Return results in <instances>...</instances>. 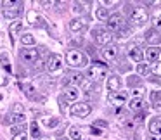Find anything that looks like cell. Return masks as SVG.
<instances>
[{
  "label": "cell",
  "instance_id": "6da1fadb",
  "mask_svg": "<svg viewBox=\"0 0 161 140\" xmlns=\"http://www.w3.org/2000/svg\"><path fill=\"white\" fill-rule=\"evenodd\" d=\"M66 62L69 64L71 67H83L87 66V57H85L83 52L76 49H71L66 52Z\"/></svg>",
  "mask_w": 161,
  "mask_h": 140
},
{
  "label": "cell",
  "instance_id": "7a4b0ae2",
  "mask_svg": "<svg viewBox=\"0 0 161 140\" xmlns=\"http://www.w3.org/2000/svg\"><path fill=\"white\" fill-rule=\"evenodd\" d=\"M106 71H108V66H104V64H92V66L87 69V76L90 78L92 81L99 83V81L104 80Z\"/></svg>",
  "mask_w": 161,
  "mask_h": 140
},
{
  "label": "cell",
  "instance_id": "3957f363",
  "mask_svg": "<svg viewBox=\"0 0 161 140\" xmlns=\"http://www.w3.org/2000/svg\"><path fill=\"white\" fill-rule=\"evenodd\" d=\"M130 21L133 26H144L147 23V11L144 7H133L130 11Z\"/></svg>",
  "mask_w": 161,
  "mask_h": 140
},
{
  "label": "cell",
  "instance_id": "277c9868",
  "mask_svg": "<svg viewBox=\"0 0 161 140\" xmlns=\"http://www.w3.org/2000/svg\"><path fill=\"white\" fill-rule=\"evenodd\" d=\"M94 40L99 43V45L106 47V45H111L113 35H111V31L106 30V28H95L94 30Z\"/></svg>",
  "mask_w": 161,
  "mask_h": 140
},
{
  "label": "cell",
  "instance_id": "5b68a950",
  "mask_svg": "<svg viewBox=\"0 0 161 140\" xmlns=\"http://www.w3.org/2000/svg\"><path fill=\"white\" fill-rule=\"evenodd\" d=\"M92 112V105L88 102H78V104H73L71 107V114L78 116V118H87Z\"/></svg>",
  "mask_w": 161,
  "mask_h": 140
},
{
  "label": "cell",
  "instance_id": "8992f818",
  "mask_svg": "<svg viewBox=\"0 0 161 140\" xmlns=\"http://www.w3.org/2000/svg\"><path fill=\"white\" fill-rule=\"evenodd\" d=\"M45 67H47V71H50V73L59 71L61 67H63V57H61L59 54H50L49 59H47V62H45Z\"/></svg>",
  "mask_w": 161,
  "mask_h": 140
},
{
  "label": "cell",
  "instance_id": "52a82bcc",
  "mask_svg": "<svg viewBox=\"0 0 161 140\" xmlns=\"http://www.w3.org/2000/svg\"><path fill=\"white\" fill-rule=\"evenodd\" d=\"M126 99H128V94H126V92H109V95H108L109 104L116 105V107H121L126 102Z\"/></svg>",
  "mask_w": 161,
  "mask_h": 140
},
{
  "label": "cell",
  "instance_id": "ba28073f",
  "mask_svg": "<svg viewBox=\"0 0 161 140\" xmlns=\"http://www.w3.org/2000/svg\"><path fill=\"white\" fill-rule=\"evenodd\" d=\"M108 28L114 30V31H119V30L125 28V19H123L121 14H113L108 18Z\"/></svg>",
  "mask_w": 161,
  "mask_h": 140
},
{
  "label": "cell",
  "instance_id": "9c48e42d",
  "mask_svg": "<svg viewBox=\"0 0 161 140\" xmlns=\"http://www.w3.org/2000/svg\"><path fill=\"white\" fill-rule=\"evenodd\" d=\"M19 57H21L23 62H28V64H33L38 61V49H23L19 52Z\"/></svg>",
  "mask_w": 161,
  "mask_h": 140
},
{
  "label": "cell",
  "instance_id": "30bf717a",
  "mask_svg": "<svg viewBox=\"0 0 161 140\" xmlns=\"http://www.w3.org/2000/svg\"><path fill=\"white\" fill-rule=\"evenodd\" d=\"M144 38H146V42L151 43V45H158V43H161V31L151 28V30H147V33H146Z\"/></svg>",
  "mask_w": 161,
  "mask_h": 140
},
{
  "label": "cell",
  "instance_id": "8fae6325",
  "mask_svg": "<svg viewBox=\"0 0 161 140\" xmlns=\"http://www.w3.org/2000/svg\"><path fill=\"white\" fill-rule=\"evenodd\" d=\"M101 54L106 61H114L116 56H118V47L116 45H106L104 49L101 50Z\"/></svg>",
  "mask_w": 161,
  "mask_h": 140
},
{
  "label": "cell",
  "instance_id": "7c38bea8",
  "mask_svg": "<svg viewBox=\"0 0 161 140\" xmlns=\"http://www.w3.org/2000/svg\"><path fill=\"white\" fill-rule=\"evenodd\" d=\"M128 57L132 61H135V62H140L142 64V61H144V52L139 49L137 45H130L128 47Z\"/></svg>",
  "mask_w": 161,
  "mask_h": 140
},
{
  "label": "cell",
  "instance_id": "4fadbf2b",
  "mask_svg": "<svg viewBox=\"0 0 161 140\" xmlns=\"http://www.w3.org/2000/svg\"><path fill=\"white\" fill-rule=\"evenodd\" d=\"M21 2H18V4L14 5V7H7L4 9V18L5 19H16L19 16V12H21Z\"/></svg>",
  "mask_w": 161,
  "mask_h": 140
},
{
  "label": "cell",
  "instance_id": "5bb4252c",
  "mask_svg": "<svg viewBox=\"0 0 161 140\" xmlns=\"http://www.w3.org/2000/svg\"><path fill=\"white\" fill-rule=\"evenodd\" d=\"M81 81H83V74L81 73H68L66 83L69 85V87H76L78 88V85H81Z\"/></svg>",
  "mask_w": 161,
  "mask_h": 140
},
{
  "label": "cell",
  "instance_id": "9a60e30c",
  "mask_svg": "<svg viewBox=\"0 0 161 140\" xmlns=\"http://www.w3.org/2000/svg\"><path fill=\"white\" fill-rule=\"evenodd\" d=\"M85 28H87V21H85V19L76 18V19H71L69 21V30L71 31H83Z\"/></svg>",
  "mask_w": 161,
  "mask_h": 140
},
{
  "label": "cell",
  "instance_id": "2e32d148",
  "mask_svg": "<svg viewBox=\"0 0 161 140\" xmlns=\"http://www.w3.org/2000/svg\"><path fill=\"white\" fill-rule=\"evenodd\" d=\"M26 18H28V23L31 26H45V23H43V19L40 18L38 14H36L35 11H30L28 14H26Z\"/></svg>",
  "mask_w": 161,
  "mask_h": 140
},
{
  "label": "cell",
  "instance_id": "e0dca14e",
  "mask_svg": "<svg viewBox=\"0 0 161 140\" xmlns=\"http://www.w3.org/2000/svg\"><path fill=\"white\" fill-rule=\"evenodd\" d=\"M119 88H121L119 76H109L108 78V90L109 92H119Z\"/></svg>",
  "mask_w": 161,
  "mask_h": 140
},
{
  "label": "cell",
  "instance_id": "ac0fdd59",
  "mask_svg": "<svg viewBox=\"0 0 161 140\" xmlns=\"http://www.w3.org/2000/svg\"><path fill=\"white\" fill-rule=\"evenodd\" d=\"M158 57H159V49L156 47H149L144 54V59H147L149 62H158Z\"/></svg>",
  "mask_w": 161,
  "mask_h": 140
},
{
  "label": "cell",
  "instance_id": "d6986e66",
  "mask_svg": "<svg viewBox=\"0 0 161 140\" xmlns=\"http://www.w3.org/2000/svg\"><path fill=\"white\" fill-rule=\"evenodd\" d=\"M78 95H80V92H78V88L76 87H66L64 88V99L66 100H76L78 99Z\"/></svg>",
  "mask_w": 161,
  "mask_h": 140
},
{
  "label": "cell",
  "instance_id": "ffe728a7",
  "mask_svg": "<svg viewBox=\"0 0 161 140\" xmlns=\"http://www.w3.org/2000/svg\"><path fill=\"white\" fill-rule=\"evenodd\" d=\"M128 107H130V111H133V112H137V111H142V109L146 107V102H144L142 99H135V97H133L132 100H130Z\"/></svg>",
  "mask_w": 161,
  "mask_h": 140
},
{
  "label": "cell",
  "instance_id": "44dd1931",
  "mask_svg": "<svg viewBox=\"0 0 161 140\" xmlns=\"http://www.w3.org/2000/svg\"><path fill=\"white\" fill-rule=\"evenodd\" d=\"M149 132H151V135L161 137V119H153L149 123Z\"/></svg>",
  "mask_w": 161,
  "mask_h": 140
},
{
  "label": "cell",
  "instance_id": "7402d4cb",
  "mask_svg": "<svg viewBox=\"0 0 161 140\" xmlns=\"http://www.w3.org/2000/svg\"><path fill=\"white\" fill-rule=\"evenodd\" d=\"M25 119H26V116L25 114H11L9 116V119H7V123H12V125H23L25 123Z\"/></svg>",
  "mask_w": 161,
  "mask_h": 140
},
{
  "label": "cell",
  "instance_id": "603a6c76",
  "mask_svg": "<svg viewBox=\"0 0 161 140\" xmlns=\"http://www.w3.org/2000/svg\"><path fill=\"white\" fill-rule=\"evenodd\" d=\"M21 43L23 45H33L35 43V36L31 33H23L21 35Z\"/></svg>",
  "mask_w": 161,
  "mask_h": 140
},
{
  "label": "cell",
  "instance_id": "cb8c5ba5",
  "mask_svg": "<svg viewBox=\"0 0 161 140\" xmlns=\"http://www.w3.org/2000/svg\"><path fill=\"white\" fill-rule=\"evenodd\" d=\"M0 64H2V67H4L5 71H9V73H11V62H9L7 54H2V56H0Z\"/></svg>",
  "mask_w": 161,
  "mask_h": 140
},
{
  "label": "cell",
  "instance_id": "d4e9b609",
  "mask_svg": "<svg viewBox=\"0 0 161 140\" xmlns=\"http://www.w3.org/2000/svg\"><path fill=\"white\" fill-rule=\"evenodd\" d=\"M95 16H97L101 21H108V18H109V14H108V11H106V7H99L97 11H95Z\"/></svg>",
  "mask_w": 161,
  "mask_h": 140
},
{
  "label": "cell",
  "instance_id": "484cf974",
  "mask_svg": "<svg viewBox=\"0 0 161 140\" xmlns=\"http://www.w3.org/2000/svg\"><path fill=\"white\" fill-rule=\"evenodd\" d=\"M23 28V23L21 21H16V23H12L11 26H9V33H11V36H14L16 33L19 31V30Z\"/></svg>",
  "mask_w": 161,
  "mask_h": 140
},
{
  "label": "cell",
  "instance_id": "4316f807",
  "mask_svg": "<svg viewBox=\"0 0 161 140\" xmlns=\"http://www.w3.org/2000/svg\"><path fill=\"white\" fill-rule=\"evenodd\" d=\"M137 73H139L140 76H147V74L151 73V69H149L147 64H139V66H137Z\"/></svg>",
  "mask_w": 161,
  "mask_h": 140
},
{
  "label": "cell",
  "instance_id": "83f0119b",
  "mask_svg": "<svg viewBox=\"0 0 161 140\" xmlns=\"http://www.w3.org/2000/svg\"><path fill=\"white\" fill-rule=\"evenodd\" d=\"M30 132H31V137H33V138H40V128H38V125H36L35 121L30 125Z\"/></svg>",
  "mask_w": 161,
  "mask_h": 140
},
{
  "label": "cell",
  "instance_id": "f1b7e54d",
  "mask_svg": "<svg viewBox=\"0 0 161 140\" xmlns=\"http://www.w3.org/2000/svg\"><path fill=\"white\" fill-rule=\"evenodd\" d=\"M69 138H73V140H81V132L76 128V126H73V128L69 130Z\"/></svg>",
  "mask_w": 161,
  "mask_h": 140
},
{
  "label": "cell",
  "instance_id": "f546056e",
  "mask_svg": "<svg viewBox=\"0 0 161 140\" xmlns=\"http://www.w3.org/2000/svg\"><path fill=\"white\" fill-rule=\"evenodd\" d=\"M57 123H59V118H43V125L45 126H56Z\"/></svg>",
  "mask_w": 161,
  "mask_h": 140
},
{
  "label": "cell",
  "instance_id": "4dcf8cb0",
  "mask_svg": "<svg viewBox=\"0 0 161 140\" xmlns=\"http://www.w3.org/2000/svg\"><path fill=\"white\" fill-rule=\"evenodd\" d=\"M153 28L154 30H159L161 28V14H156L153 18Z\"/></svg>",
  "mask_w": 161,
  "mask_h": 140
},
{
  "label": "cell",
  "instance_id": "1f68e13d",
  "mask_svg": "<svg viewBox=\"0 0 161 140\" xmlns=\"http://www.w3.org/2000/svg\"><path fill=\"white\" fill-rule=\"evenodd\" d=\"M149 69H151V73H154V74H158V76H161V62H154L153 67H149Z\"/></svg>",
  "mask_w": 161,
  "mask_h": 140
},
{
  "label": "cell",
  "instance_id": "d6a6232c",
  "mask_svg": "<svg viewBox=\"0 0 161 140\" xmlns=\"http://www.w3.org/2000/svg\"><path fill=\"white\" fill-rule=\"evenodd\" d=\"M11 132H12V135H18V133H23L25 132V125H14L11 128Z\"/></svg>",
  "mask_w": 161,
  "mask_h": 140
},
{
  "label": "cell",
  "instance_id": "836d02e7",
  "mask_svg": "<svg viewBox=\"0 0 161 140\" xmlns=\"http://www.w3.org/2000/svg\"><path fill=\"white\" fill-rule=\"evenodd\" d=\"M23 111H25V107H23L21 104H16L14 107H12V114H23Z\"/></svg>",
  "mask_w": 161,
  "mask_h": 140
},
{
  "label": "cell",
  "instance_id": "e575fe53",
  "mask_svg": "<svg viewBox=\"0 0 161 140\" xmlns=\"http://www.w3.org/2000/svg\"><path fill=\"white\" fill-rule=\"evenodd\" d=\"M128 85H130V87H139V85H140V80H139V78L130 76V78H128Z\"/></svg>",
  "mask_w": 161,
  "mask_h": 140
},
{
  "label": "cell",
  "instance_id": "d590c367",
  "mask_svg": "<svg viewBox=\"0 0 161 140\" xmlns=\"http://www.w3.org/2000/svg\"><path fill=\"white\" fill-rule=\"evenodd\" d=\"M33 90H35V88H33L31 85H26L25 87V92H26V95H28L30 99H33Z\"/></svg>",
  "mask_w": 161,
  "mask_h": 140
},
{
  "label": "cell",
  "instance_id": "8d00e7d4",
  "mask_svg": "<svg viewBox=\"0 0 161 140\" xmlns=\"http://www.w3.org/2000/svg\"><path fill=\"white\" fill-rule=\"evenodd\" d=\"M12 140H28V135H26L25 132H23V133H18V135L12 137Z\"/></svg>",
  "mask_w": 161,
  "mask_h": 140
},
{
  "label": "cell",
  "instance_id": "74e56055",
  "mask_svg": "<svg viewBox=\"0 0 161 140\" xmlns=\"http://www.w3.org/2000/svg\"><path fill=\"white\" fill-rule=\"evenodd\" d=\"M118 36H121V38H126V36H130V30H119L118 31Z\"/></svg>",
  "mask_w": 161,
  "mask_h": 140
},
{
  "label": "cell",
  "instance_id": "f35d334b",
  "mask_svg": "<svg viewBox=\"0 0 161 140\" xmlns=\"http://www.w3.org/2000/svg\"><path fill=\"white\" fill-rule=\"evenodd\" d=\"M90 133H92V135H101L102 130H99L97 126H90Z\"/></svg>",
  "mask_w": 161,
  "mask_h": 140
},
{
  "label": "cell",
  "instance_id": "ab89813d",
  "mask_svg": "<svg viewBox=\"0 0 161 140\" xmlns=\"http://www.w3.org/2000/svg\"><path fill=\"white\" fill-rule=\"evenodd\" d=\"M159 99H161V92H153V102L154 104H156Z\"/></svg>",
  "mask_w": 161,
  "mask_h": 140
},
{
  "label": "cell",
  "instance_id": "60d3db41",
  "mask_svg": "<svg viewBox=\"0 0 161 140\" xmlns=\"http://www.w3.org/2000/svg\"><path fill=\"white\" fill-rule=\"evenodd\" d=\"M75 12H76V14H78V12H83V5H81V4H76V7H75Z\"/></svg>",
  "mask_w": 161,
  "mask_h": 140
},
{
  "label": "cell",
  "instance_id": "b9f144b4",
  "mask_svg": "<svg viewBox=\"0 0 161 140\" xmlns=\"http://www.w3.org/2000/svg\"><path fill=\"white\" fill-rule=\"evenodd\" d=\"M33 64H35V67H36V69H42V66H43V64H42V61H36V62H33Z\"/></svg>",
  "mask_w": 161,
  "mask_h": 140
},
{
  "label": "cell",
  "instance_id": "7bdbcfd3",
  "mask_svg": "<svg viewBox=\"0 0 161 140\" xmlns=\"http://www.w3.org/2000/svg\"><path fill=\"white\" fill-rule=\"evenodd\" d=\"M95 125H97V126H104V128H108V123H106V121H97Z\"/></svg>",
  "mask_w": 161,
  "mask_h": 140
},
{
  "label": "cell",
  "instance_id": "ee69618b",
  "mask_svg": "<svg viewBox=\"0 0 161 140\" xmlns=\"http://www.w3.org/2000/svg\"><path fill=\"white\" fill-rule=\"evenodd\" d=\"M59 102H61V109H63V111H64V109H66V104H64V99L61 97V99H59Z\"/></svg>",
  "mask_w": 161,
  "mask_h": 140
},
{
  "label": "cell",
  "instance_id": "f6af8a7d",
  "mask_svg": "<svg viewBox=\"0 0 161 140\" xmlns=\"http://www.w3.org/2000/svg\"><path fill=\"white\" fill-rule=\"evenodd\" d=\"M156 109H158V111H161V102H156Z\"/></svg>",
  "mask_w": 161,
  "mask_h": 140
},
{
  "label": "cell",
  "instance_id": "bcb514c9",
  "mask_svg": "<svg viewBox=\"0 0 161 140\" xmlns=\"http://www.w3.org/2000/svg\"><path fill=\"white\" fill-rule=\"evenodd\" d=\"M57 140H69V138H68V137H59Z\"/></svg>",
  "mask_w": 161,
  "mask_h": 140
},
{
  "label": "cell",
  "instance_id": "7dc6e473",
  "mask_svg": "<svg viewBox=\"0 0 161 140\" xmlns=\"http://www.w3.org/2000/svg\"><path fill=\"white\" fill-rule=\"evenodd\" d=\"M40 140H49V138H40Z\"/></svg>",
  "mask_w": 161,
  "mask_h": 140
}]
</instances>
